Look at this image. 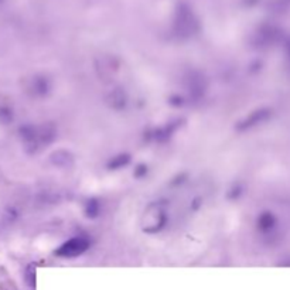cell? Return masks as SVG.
Instances as JSON below:
<instances>
[{
    "label": "cell",
    "instance_id": "1",
    "mask_svg": "<svg viewBox=\"0 0 290 290\" xmlns=\"http://www.w3.org/2000/svg\"><path fill=\"white\" fill-rule=\"evenodd\" d=\"M10 119H12L10 111L5 106H0V124H7Z\"/></svg>",
    "mask_w": 290,
    "mask_h": 290
}]
</instances>
